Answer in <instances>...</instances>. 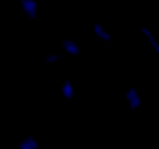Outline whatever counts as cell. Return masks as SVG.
Returning a JSON list of instances; mask_svg holds the SVG:
<instances>
[{
  "label": "cell",
  "mask_w": 159,
  "mask_h": 149,
  "mask_svg": "<svg viewBox=\"0 0 159 149\" xmlns=\"http://www.w3.org/2000/svg\"><path fill=\"white\" fill-rule=\"evenodd\" d=\"M59 92H61V96L64 100H73L76 92H75V87H73V83L70 79H64L61 83V87H59Z\"/></svg>",
  "instance_id": "obj_4"
},
{
  "label": "cell",
  "mask_w": 159,
  "mask_h": 149,
  "mask_svg": "<svg viewBox=\"0 0 159 149\" xmlns=\"http://www.w3.org/2000/svg\"><path fill=\"white\" fill-rule=\"evenodd\" d=\"M125 100H126V103H128L129 110H136V109H139L140 104H142V98H140L139 92H137L134 87H128V89H126V92H125Z\"/></svg>",
  "instance_id": "obj_2"
},
{
  "label": "cell",
  "mask_w": 159,
  "mask_h": 149,
  "mask_svg": "<svg viewBox=\"0 0 159 149\" xmlns=\"http://www.w3.org/2000/svg\"><path fill=\"white\" fill-rule=\"evenodd\" d=\"M61 48L67 53V54H70V56H78L80 54V45L73 40V39H64L62 42H61Z\"/></svg>",
  "instance_id": "obj_5"
},
{
  "label": "cell",
  "mask_w": 159,
  "mask_h": 149,
  "mask_svg": "<svg viewBox=\"0 0 159 149\" xmlns=\"http://www.w3.org/2000/svg\"><path fill=\"white\" fill-rule=\"evenodd\" d=\"M19 149H38L39 147V143L38 140L33 137V135H27L25 138H22L17 144Z\"/></svg>",
  "instance_id": "obj_7"
},
{
  "label": "cell",
  "mask_w": 159,
  "mask_h": 149,
  "mask_svg": "<svg viewBox=\"0 0 159 149\" xmlns=\"http://www.w3.org/2000/svg\"><path fill=\"white\" fill-rule=\"evenodd\" d=\"M61 61H62V54L58 53V51H52V53H48L45 56V62L47 64H58Z\"/></svg>",
  "instance_id": "obj_8"
},
{
  "label": "cell",
  "mask_w": 159,
  "mask_h": 149,
  "mask_svg": "<svg viewBox=\"0 0 159 149\" xmlns=\"http://www.w3.org/2000/svg\"><path fill=\"white\" fill-rule=\"evenodd\" d=\"M140 33L145 36V39L148 40V44L151 45V48L154 50V53H159V40L156 39V36L153 34V31L147 27H140Z\"/></svg>",
  "instance_id": "obj_6"
},
{
  "label": "cell",
  "mask_w": 159,
  "mask_h": 149,
  "mask_svg": "<svg viewBox=\"0 0 159 149\" xmlns=\"http://www.w3.org/2000/svg\"><path fill=\"white\" fill-rule=\"evenodd\" d=\"M92 31H94V34H95V37L98 39V40H102V42H106V44H109L111 40H112V36H111V33L106 30V27H103L102 23H94V27H92Z\"/></svg>",
  "instance_id": "obj_3"
},
{
  "label": "cell",
  "mask_w": 159,
  "mask_h": 149,
  "mask_svg": "<svg viewBox=\"0 0 159 149\" xmlns=\"http://www.w3.org/2000/svg\"><path fill=\"white\" fill-rule=\"evenodd\" d=\"M19 5H20V10L24 11V14L30 19V20H34L36 16H38V2L36 0H19Z\"/></svg>",
  "instance_id": "obj_1"
}]
</instances>
